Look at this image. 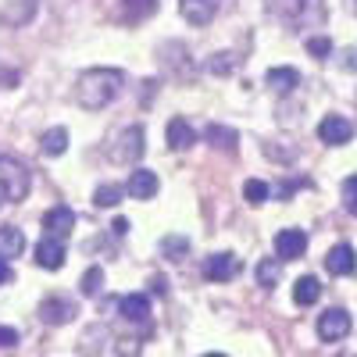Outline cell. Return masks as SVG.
<instances>
[{
    "mask_svg": "<svg viewBox=\"0 0 357 357\" xmlns=\"http://www.w3.org/2000/svg\"><path fill=\"white\" fill-rule=\"evenodd\" d=\"M122 86H126V75L118 68H86L75 82V97L86 111H100L122 97Z\"/></svg>",
    "mask_w": 357,
    "mask_h": 357,
    "instance_id": "1",
    "label": "cell"
},
{
    "mask_svg": "<svg viewBox=\"0 0 357 357\" xmlns=\"http://www.w3.org/2000/svg\"><path fill=\"white\" fill-rule=\"evenodd\" d=\"M29 186H33L29 168H25L18 158H11V154H0V207L25 200Z\"/></svg>",
    "mask_w": 357,
    "mask_h": 357,
    "instance_id": "2",
    "label": "cell"
},
{
    "mask_svg": "<svg viewBox=\"0 0 357 357\" xmlns=\"http://www.w3.org/2000/svg\"><path fill=\"white\" fill-rule=\"evenodd\" d=\"M146 132H143V126H126L122 132H118V139L111 143V151H107V158L114 161V165H132L136 168V161L143 158V151H146Z\"/></svg>",
    "mask_w": 357,
    "mask_h": 357,
    "instance_id": "3",
    "label": "cell"
},
{
    "mask_svg": "<svg viewBox=\"0 0 357 357\" xmlns=\"http://www.w3.org/2000/svg\"><path fill=\"white\" fill-rule=\"evenodd\" d=\"M272 15H279L286 25H304L307 18H318V0H272Z\"/></svg>",
    "mask_w": 357,
    "mask_h": 357,
    "instance_id": "4",
    "label": "cell"
},
{
    "mask_svg": "<svg viewBox=\"0 0 357 357\" xmlns=\"http://www.w3.org/2000/svg\"><path fill=\"white\" fill-rule=\"evenodd\" d=\"M318 139L329 146H343L354 139V122H347L343 114H325L318 122Z\"/></svg>",
    "mask_w": 357,
    "mask_h": 357,
    "instance_id": "5",
    "label": "cell"
},
{
    "mask_svg": "<svg viewBox=\"0 0 357 357\" xmlns=\"http://www.w3.org/2000/svg\"><path fill=\"white\" fill-rule=\"evenodd\" d=\"M347 333H350V314L343 307H329L318 318V336L325 343H340V340H347Z\"/></svg>",
    "mask_w": 357,
    "mask_h": 357,
    "instance_id": "6",
    "label": "cell"
},
{
    "mask_svg": "<svg viewBox=\"0 0 357 357\" xmlns=\"http://www.w3.org/2000/svg\"><path fill=\"white\" fill-rule=\"evenodd\" d=\"M240 275V257L236 254H211L204 261V279H211V282H229Z\"/></svg>",
    "mask_w": 357,
    "mask_h": 357,
    "instance_id": "7",
    "label": "cell"
},
{
    "mask_svg": "<svg viewBox=\"0 0 357 357\" xmlns=\"http://www.w3.org/2000/svg\"><path fill=\"white\" fill-rule=\"evenodd\" d=\"M218 8H222V0H178V11H183V18H186L190 25H197V29L211 25L215 15H218Z\"/></svg>",
    "mask_w": 357,
    "mask_h": 357,
    "instance_id": "8",
    "label": "cell"
},
{
    "mask_svg": "<svg viewBox=\"0 0 357 357\" xmlns=\"http://www.w3.org/2000/svg\"><path fill=\"white\" fill-rule=\"evenodd\" d=\"M307 250V232L304 229H282L275 236V257L279 261H296V257H304Z\"/></svg>",
    "mask_w": 357,
    "mask_h": 357,
    "instance_id": "9",
    "label": "cell"
},
{
    "mask_svg": "<svg viewBox=\"0 0 357 357\" xmlns=\"http://www.w3.org/2000/svg\"><path fill=\"white\" fill-rule=\"evenodd\" d=\"M43 236H57V240H68L72 236V229H75V211L72 207H65V204H57V207H50V211L43 215Z\"/></svg>",
    "mask_w": 357,
    "mask_h": 357,
    "instance_id": "10",
    "label": "cell"
},
{
    "mask_svg": "<svg viewBox=\"0 0 357 357\" xmlns=\"http://www.w3.org/2000/svg\"><path fill=\"white\" fill-rule=\"evenodd\" d=\"M65 257H68V247H65V240H57V236H43L36 243V264L40 268L57 272V268H65Z\"/></svg>",
    "mask_w": 357,
    "mask_h": 357,
    "instance_id": "11",
    "label": "cell"
},
{
    "mask_svg": "<svg viewBox=\"0 0 357 357\" xmlns=\"http://www.w3.org/2000/svg\"><path fill=\"white\" fill-rule=\"evenodd\" d=\"M75 318V304L65 301V296H47V301L40 304V321L43 325H65Z\"/></svg>",
    "mask_w": 357,
    "mask_h": 357,
    "instance_id": "12",
    "label": "cell"
},
{
    "mask_svg": "<svg viewBox=\"0 0 357 357\" xmlns=\"http://www.w3.org/2000/svg\"><path fill=\"white\" fill-rule=\"evenodd\" d=\"M158 190H161V183H158V175H154L151 168H136V172L129 175V183H126V193H129L132 200H151Z\"/></svg>",
    "mask_w": 357,
    "mask_h": 357,
    "instance_id": "13",
    "label": "cell"
},
{
    "mask_svg": "<svg viewBox=\"0 0 357 357\" xmlns=\"http://www.w3.org/2000/svg\"><path fill=\"white\" fill-rule=\"evenodd\" d=\"M118 311H122V318L132 321V325H146L151 321V296L146 293H129V296H122Z\"/></svg>",
    "mask_w": 357,
    "mask_h": 357,
    "instance_id": "14",
    "label": "cell"
},
{
    "mask_svg": "<svg viewBox=\"0 0 357 357\" xmlns=\"http://www.w3.org/2000/svg\"><path fill=\"white\" fill-rule=\"evenodd\" d=\"M325 268H329L333 275H354L357 272V254H354V247L350 243H336L333 250H329V257H325Z\"/></svg>",
    "mask_w": 357,
    "mask_h": 357,
    "instance_id": "15",
    "label": "cell"
},
{
    "mask_svg": "<svg viewBox=\"0 0 357 357\" xmlns=\"http://www.w3.org/2000/svg\"><path fill=\"white\" fill-rule=\"evenodd\" d=\"M193 143H197L193 126L186 122V118H172V122H168V146H172V151L183 154V151H190Z\"/></svg>",
    "mask_w": 357,
    "mask_h": 357,
    "instance_id": "16",
    "label": "cell"
},
{
    "mask_svg": "<svg viewBox=\"0 0 357 357\" xmlns=\"http://www.w3.org/2000/svg\"><path fill=\"white\" fill-rule=\"evenodd\" d=\"M25 254V232L18 225H0V257H22Z\"/></svg>",
    "mask_w": 357,
    "mask_h": 357,
    "instance_id": "17",
    "label": "cell"
},
{
    "mask_svg": "<svg viewBox=\"0 0 357 357\" xmlns=\"http://www.w3.org/2000/svg\"><path fill=\"white\" fill-rule=\"evenodd\" d=\"M318 296H321V282H318L314 275H301V279H296V286H293V301H296V307H311V304H318Z\"/></svg>",
    "mask_w": 357,
    "mask_h": 357,
    "instance_id": "18",
    "label": "cell"
},
{
    "mask_svg": "<svg viewBox=\"0 0 357 357\" xmlns=\"http://www.w3.org/2000/svg\"><path fill=\"white\" fill-rule=\"evenodd\" d=\"M204 139L211 143V146H218V151H236V143H240V136H236V129H229V126H218V122H211L204 129Z\"/></svg>",
    "mask_w": 357,
    "mask_h": 357,
    "instance_id": "19",
    "label": "cell"
},
{
    "mask_svg": "<svg viewBox=\"0 0 357 357\" xmlns=\"http://www.w3.org/2000/svg\"><path fill=\"white\" fill-rule=\"evenodd\" d=\"M268 86L275 89V93H293L296 86H301V72L296 68H268Z\"/></svg>",
    "mask_w": 357,
    "mask_h": 357,
    "instance_id": "20",
    "label": "cell"
},
{
    "mask_svg": "<svg viewBox=\"0 0 357 357\" xmlns=\"http://www.w3.org/2000/svg\"><path fill=\"white\" fill-rule=\"evenodd\" d=\"M40 146H43V154L47 158H61L65 151H68V129H50V132H43V139H40Z\"/></svg>",
    "mask_w": 357,
    "mask_h": 357,
    "instance_id": "21",
    "label": "cell"
},
{
    "mask_svg": "<svg viewBox=\"0 0 357 357\" xmlns=\"http://www.w3.org/2000/svg\"><path fill=\"white\" fill-rule=\"evenodd\" d=\"M279 275H282L279 257H264V261H257V286H261V289H275V286H279Z\"/></svg>",
    "mask_w": 357,
    "mask_h": 357,
    "instance_id": "22",
    "label": "cell"
},
{
    "mask_svg": "<svg viewBox=\"0 0 357 357\" xmlns=\"http://www.w3.org/2000/svg\"><path fill=\"white\" fill-rule=\"evenodd\" d=\"M158 11V0H122V15L129 22H143Z\"/></svg>",
    "mask_w": 357,
    "mask_h": 357,
    "instance_id": "23",
    "label": "cell"
},
{
    "mask_svg": "<svg viewBox=\"0 0 357 357\" xmlns=\"http://www.w3.org/2000/svg\"><path fill=\"white\" fill-rule=\"evenodd\" d=\"M161 254L168 261H183L190 254V240H186V236H165V240H161Z\"/></svg>",
    "mask_w": 357,
    "mask_h": 357,
    "instance_id": "24",
    "label": "cell"
},
{
    "mask_svg": "<svg viewBox=\"0 0 357 357\" xmlns=\"http://www.w3.org/2000/svg\"><path fill=\"white\" fill-rule=\"evenodd\" d=\"M100 286H104V268L93 264V268H86V275L79 282V293L82 296H100Z\"/></svg>",
    "mask_w": 357,
    "mask_h": 357,
    "instance_id": "25",
    "label": "cell"
},
{
    "mask_svg": "<svg viewBox=\"0 0 357 357\" xmlns=\"http://www.w3.org/2000/svg\"><path fill=\"white\" fill-rule=\"evenodd\" d=\"M122 186H114V183H104V186H97V193H93V204L97 207H114V204H122Z\"/></svg>",
    "mask_w": 357,
    "mask_h": 357,
    "instance_id": "26",
    "label": "cell"
},
{
    "mask_svg": "<svg viewBox=\"0 0 357 357\" xmlns=\"http://www.w3.org/2000/svg\"><path fill=\"white\" fill-rule=\"evenodd\" d=\"M268 193H272V190H268V183H264V178H247V183H243V197H247V204H264L268 200Z\"/></svg>",
    "mask_w": 357,
    "mask_h": 357,
    "instance_id": "27",
    "label": "cell"
},
{
    "mask_svg": "<svg viewBox=\"0 0 357 357\" xmlns=\"http://www.w3.org/2000/svg\"><path fill=\"white\" fill-rule=\"evenodd\" d=\"M343 207L350 215H357V175L343 178Z\"/></svg>",
    "mask_w": 357,
    "mask_h": 357,
    "instance_id": "28",
    "label": "cell"
},
{
    "mask_svg": "<svg viewBox=\"0 0 357 357\" xmlns=\"http://www.w3.org/2000/svg\"><path fill=\"white\" fill-rule=\"evenodd\" d=\"M307 54L311 57H329L333 54V40L329 36H311L307 40Z\"/></svg>",
    "mask_w": 357,
    "mask_h": 357,
    "instance_id": "29",
    "label": "cell"
},
{
    "mask_svg": "<svg viewBox=\"0 0 357 357\" xmlns=\"http://www.w3.org/2000/svg\"><path fill=\"white\" fill-rule=\"evenodd\" d=\"M207 68H211L215 75H229V72H232V54H215Z\"/></svg>",
    "mask_w": 357,
    "mask_h": 357,
    "instance_id": "30",
    "label": "cell"
},
{
    "mask_svg": "<svg viewBox=\"0 0 357 357\" xmlns=\"http://www.w3.org/2000/svg\"><path fill=\"white\" fill-rule=\"evenodd\" d=\"M18 343V333L11 329V325H0V350H11Z\"/></svg>",
    "mask_w": 357,
    "mask_h": 357,
    "instance_id": "31",
    "label": "cell"
},
{
    "mask_svg": "<svg viewBox=\"0 0 357 357\" xmlns=\"http://www.w3.org/2000/svg\"><path fill=\"white\" fill-rule=\"evenodd\" d=\"M15 279V272H11V264H8V257H0V286H8Z\"/></svg>",
    "mask_w": 357,
    "mask_h": 357,
    "instance_id": "32",
    "label": "cell"
},
{
    "mask_svg": "<svg viewBox=\"0 0 357 357\" xmlns=\"http://www.w3.org/2000/svg\"><path fill=\"white\" fill-rule=\"evenodd\" d=\"M111 229H114V236H126V232H129V222H126V218H114Z\"/></svg>",
    "mask_w": 357,
    "mask_h": 357,
    "instance_id": "33",
    "label": "cell"
},
{
    "mask_svg": "<svg viewBox=\"0 0 357 357\" xmlns=\"http://www.w3.org/2000/svg\"><path fill=\"white\" fill-rule=\"evenodd\" d=\"M154 293H161V296H165V293H168V282H165V279H154Z\"/></svg>",
    "mask_w": 357,
    "mask_h": 357,
    "instance_id": "34",
    "label": "cell"
},
{
    "mask_svg": "<svg viewBox=\"0 0 357 357\" xmlns=\"http://www.w3.org/2000/svg\"><path fill=\"white\" fill-rule=\"evenodd\" d=\"M204 357H225V354H204Z\"/></svg>",
    "mask_w": 357,
    "mask_h": 357,
    "instance_id": "35",
    "label": "cell"
}]
</instances>
